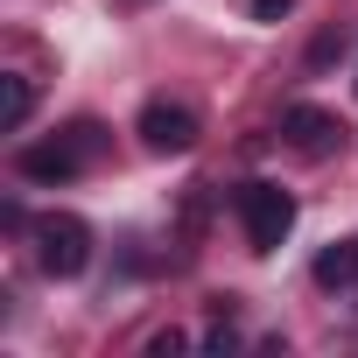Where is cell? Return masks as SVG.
I'll return each instance as SVG.
<instances>
[{
  "instance_id": "5b68a950",
  "label": "cell",
  "mask_w": 358,
  "mask_h": 358,
  "mask_svg": "<svg viewBox=\"0 0 358 358\" xmlns=\"http://www.w3.org/2000/svg\"><path fill=\"white\" fill-rule=\"evenodd\" d=\"M281 141H288L295 155L323 162V155H337V148H344V120H337V113H323V106H288V113H281Z\"/></svg>"
},
{
  "instance_id": "277c9868",
  "label": "cell",
  "mask_w": 358,
  "mask_h": 358,
  "mask_svg": "<svg viewBox=\"0 0 358 358\" xmlns=\"http://www.w3.org/2000/svg\"><path fill=\"white\" fill-rule=\"evenodd\" d=\"M134 134H141L148 155H190V148H197V113L176 106V99H148Z\"/></svg>"
},
{
  "instance_id": "7a4b0ae2",
  "label": "cell",
  "mask_w": 358,
  "mask_h": 358,
  "mask_svg": "<svg viewBox=\"0 0 358 358\" xmlns=\"http://www.w3.org/2000/svg\"><path fill=\"white\" fill-rule=\"evenodd\" d=\"M29 239H36V267H43L50 281H71V274H85V260H92V225H85L78 211H43V218L29 225Z\"/></svg>"
},
{
  "instance_id": "8992f818",
  "label": "cell",
  "mask_w": 358,
  "mask_h": 358,
  "mask_svg": "<svg viewBox=\"0 0 358 358\" xmlns=\"http://www.w3.org/2000/svg\"><path fill=\"white\" fill-rule=\"evenodd\" d=\"M358 281V239H337L316 253V288H351Z\"/></svg>"
},
{
  "instance_id": "30bf717a",
  "label": "cell",
  "mask_w": 358,
  "mask_h": 358,
  "mask_svg": "<svg viewBox=\"0 0 358 358\" xmlns=\"http://www.w3.org/2000/svg\"><path fill=\"white\" fill-rule=\"evenodd\" d=\"M288 8H295V0H253V22H281Z\"/></svg>"
},
{
  "instance_id": "9c48e42d",
  "label": "cell",
  "mask_w": 358,
  "mask_h": 358,
  "mask_svg": "<svg viewBox=\"0 0 358 358\" xmlns=\"http://www.w3.org/2000/svg\"><path fill=\"white\" fill-rule=\"evenodd\" d=\"M337 50H344V29H337V36H316V50H309V64H330Z\"/></svg>"
},
{
  "instance_id": "52a82bcc",
  "label": "cell",
  "mask_w": 358,
  "mask_h": 358,
  "mask_svg": "<svg viewBox=\"0 0 358 358\" xmlns=\"http://www.w3.org/2000/svg\"><path fill=\"white\" fill-rule=\"evenodd\" d=\"M29 113H36V85H29V78H0V127L22 134Z\"/></svg>"
},
{
  "instance_id": "6da1fadb",
  "label": "cell",
  "mask_w": 358,
  "mask_h": 358,
  "mask_svg": "<svg viewBox=\"0 0 358 358\" xmlns=\"http://www.w3.org/2000/svg\"><path fill=\"white\" fill-rule=\"evenodd\" d=\"M99 148H106V127H99V120H78V127H64L57 141H29V148L15 155V169L29 176V183H71V176H85V169L99 162Z\"/></svg>"
},
{
  "instance_id": "ba28073f",
  "label": "cell",
  "mask_w": 358,
  "mask_h": 358,
  "mask_svg": "<svg viewBox=\"0 0 358 358\" xmlns=\"http://www.w3.org/2000/svg\"><path fill=\"white\" fill-rule=\"evenodd\" d=\"M183 344H190L183 330H155V337H148V351H155V358H169V351H183Z\"/></svg>"
},
{
  "instance_id": "3957f363",
  "label": "cell",
  "mask_w": 358,
  "mask_h": 358,
  "mask_svg": "<svg viewBox=\"0 0 358 358\" xmlns=\"http://www.w3.org/2000/svg\"><path fill=\"white\" fill-rule=\"evenodd\" d=\"M232 204H239L246 246H253V253H281V239L295 232V197H288L281 183H246Z\"/></svg>"
}]
</instances>
